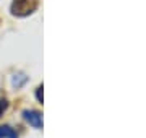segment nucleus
I'll use <instances>...</instances> for the list:
<instances>
[{
    "mask_svg": "<svg viewBox=\"0 0 146 138\" xmlns=\"http://www.w3.org/2000/svg\"><path fill=\"white\" fill-rule=\"evenodd\" d=\"M37 0H13L11 3V13L16 16H26L31 15L36 10Z\"/></svg>",
    "mask_w": 146,
    "mask_h": 138,
    "instance_id": "nucleus-1",
    "label": "nucleus"
},
{
    "mask_svg": "<svg viewBox=\"0 0 146 138\" xmlns=\"http://www.w3.org/2000/svg\"><path fill=\"white\" fill-rule=\"evenodd\" d=\"M37 99L42 101V88H37Z\"/></svg>",
    "mask_w": 146,
    "mask_h": 138,
    "instance_id": "nucleus-5",
    "label": "nucleus"
},
{
    "mask_svg": "<svg viewBox=\"0 0 146 138\" xmlns=\"http://www.w3.org/2000/svg\"><path fill=\"white\" fill-rule=\"evenodd\" d=\"M25 119L29 125H33L34 128H41L42 127V117L39 112L36 111H25Z\"/></svg>",
    "mask_w": 146,
    "mask_h": 138,
    "instance_id": "nucleus-2",
    "label": "nucleus"
},
{
    "mask_svg": "<svg viewBox=\"0 0 146 138\" xmlns=\"http://www.w3.org/2000/svg\"><path fill=\"white\" fill-rule=\"evenodd\" d=\"M7 107H8V102H7V99L0 98V115H2V114L7 111Z\"/></svg>",
    "mask_w": 146,
    "mask_h": 138,
    "instance_id": "nucleus-4",
    "label": "nucleus"
},
{
    "mask_svg": "<svg viewBox=\"0 0 146 138\" xmlns=\"http://www.w3.org/2000/svg\"><path fill=\"white\" fill-rule=\"evenodd\" d=\"M0 138H18V133L10 125H0Z\"/></svg>",
    "mask_w": 146,
    "mask_h": 138,
    "instance_id": "nucleus-3",
    "label": "nucleus"
}]
</instances>
